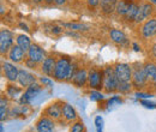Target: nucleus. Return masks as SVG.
Returning <instances> with one entry per match:
<instances>
[{"mask_svg": "<svg viewBox=\"0 0 156 132\" xmlns=\"http://www.w3.org/2000/svg\"><path fill=\"white\" fill-rule=\"evenodd\" d=\"M76 67L72 65L71 60L69 58H59L57 60L55 70H54V78L57 80H70L76 72Z\"/></svg>", "mask_w": 156, "mask_h": 132, "instance_id": "f257e3e1", "label": "nucleus"}, {"mask_svg": "<svg viewBox=\"0 0 156 132\" xmlns=\"http://www.w3.org/2000/svg\"><path fill=\"white\" fill-rule=\"evenodd\" d=\"M118 80L117 76L114 73V67H105L103 70V90L106 93H115L118 91Z\"/></svg>", "mask_w": 156, "mask_h": 132, "instance_id": "f03ea898", "label": "nucleus"}, {"mask_svg": "<svg viewBox=\"0 0 156 132\" xmlns=\"http://www.w3.org/2000/svg\"><path fill=\"white\" fill-rule=\"evenodd\" d=\"M88 87L91 90L98 91L103 89V70L91 69L88 72Z\"/></svg>", "mask_w": 156, "mask_h": 132, "instance_id": "7ed1b4c3", "label": "nucleus"}, {"mask_svg": "<svg viewBox=\"0 0 156 132\" xmlns=\"http://www.w3.org/2000/svg\"><path fill=\"white\" fill-rule=\"evenodd\" d=\"M149 78L144 71V67L143 66H136L135 69H132V85L136 88V89H142L147 85Z\"/></svg>", "mask_w": 156, "mask_h": 132, "instance_id": "20e7f679", "label": "nucleus"}, {"mask_svg": "<svg viewBox=\"0 0 156 132\" xmlns=\"http://www.w3.org/2000/svg\"><path fill=\"white\" fill-rule=\"evenodd\" d=\"M114 73L119 82H131L132 79V67L129 64L119 62L114 66Z\"/></svg>", "mask_w": 156, "mask_h": 132, "instance_id": "39448f33", "label": "nucleus"}, {"mask_svg": "<svg viewBox=\"0 0 156 132\" xmlns=\"http://www.w3.org/2000/svg\"><path fill=\"white\" fill-rule=\"evenodd\" d=\"M42 91V87L40 85L39 83H33L31 85H29L28 88H25V90L23 91V94L20 98V105H28L30 103V101L36 97L37 95Z\"/></svg>", "mask_w": 156, "mask_h": 132, "instance_id": "423d86ee", "label": "nucleus"}, {"mask_svg": "<svg viewBox=\"0 0 156 132\" xmlns=\"http://www.w3.org/2000/svg\"><path fill=\"white\" fill-rule=\"evenodd\" d=\"M2 73L5 76V78L10 82V83H15L18 80V75H20V69L12 62V61H4L2 65Z\"/></svg>", "mask_w": 156, "mask_h": 132, "instance_id": "0eeeda50", "label": "nucleus"}, {"mask_svg": "<svg viewBox=\"0 0 156 132\" xmlns=\"http://www.w3.org/2000/svg\"><path fill=\"white\" fill-rule=\"evenodd\" d=\"M13 46V34L6 29L1 30L0 33V53L7 54L11 47Z\"/></svg>", "mask_w": 156, "mask_h": 132, "instance_id": "6e6552de", "label": "nucleus"}, {"mask_svg": "<svg viewBox=\"0 0 156 132\" xmlns=\"http://www.w3.org/2000/svg\"><path fill=\"white\" fill-rule=\"evenodd\" d=\"M27 55L29 59H31L33 61L37 62V64H42V61L46 59V52L42 47H40L39 45L33 43L29 48V51L27 52Z\"/></svg>", "mask_w": 156, "mask_h": 132, "instance_id": "1a4fd4ad", "label": "nucleus"}, {"mask_svg": "<svg viewBox=\"0 0 156 132\" xmlns=\"http://www.w3.org/2000/svg\"><path fill=\"white\" fill-rule=\"evenodd\" d=\"M62 103L61 102H54V103H51L44 111H43V115L53 119V120H60L62 118Z\"/></svg>", "mask_w": 156, "mask_h": 132, "instance_id": "9d476101", "label": "nucleus"}, {"mask_svg": "<svg viewBox=\"0 0 156 132\" xmlns=\"http://www.w3.org/2000/svg\"><path fill=\"white\" fill-rule=\"evenodd\" d=\"M35 127H36L37 132H54L55 123H54L53 119H51V118H48L46 115H42L36 121Z\"/></svg>", "mask_w": 156, "mask_h": 132, "instance_id": "9b49d317", "label": "nucleus"}, {"mask_svg": "<svg viewBox=\"0 0 156 132\" xmlns=\"http://www.w3.org/2000/svg\"><path fill=\"white\" fill-rule=\"evenodd\" d=\"M154 12V6L150 2H143L139 5L138 12H137L136 17H135V22L136 23H140L144 22L145 19H148Z\"/></svg>", "mask_w": 156, "mask_h": 132, "instance_id": "f8f14e48", "label": "nucleus"}, {"mask_svg": "<svg viewBox=\"0 0 156 132\" xmlns=\"http://www.w3.org/2000/svg\"><path fill=\"white\" fill-rule=\"evenodd\" d=\"M140 35L145 40L156 36V18H150L144 22L140 28Z\"/></svg>", "mask_w": 156, "mask_h": 132, "instance_id": "ddd939ff", "label": "nucleus"}, {"mask_svg": "<svg viewBox=\"0 0 156 132\" xmlns=\"http://www.w3.org/2000/svg\"><path fill=\"white\" fill-rule=\"evenodd\" d=\"M72 84H75L77 88H83L88 85V72L85 69H77L75 75L71 79Z\"/></svg>", "mask_w": 156, "mask_h": 132, "instance_id": "4468645a", "label": "nucleus"}, {"mask_svg": "<svg viewBox=\"0 0 156 132\" xmlns=\"http://www.w3.org/2000/svg\"><path fill=\"white\" fill-rule=\"evenodd\" d=\"M25 54H27V52L23 51L18 45H13V46L11 47V49L9 51V53H7V58H9L12 62L17 64V62H22V61L24 60Z\"/></svg>", "mask_w": 156, "mask_h": 132, "instance_id": "2eb2a0df", "label": "nucleus"}, {"mask_svg": "<svg viewBox=\"0 0 156 132\" xmlns=\"http://www.w3.org/2000/svg\"><path fill=\"white\" fill-rule=\"evenodd\" d=\"M57 60L53 57H47L41 64V71L43 75L47 77H53L54 76V70H55Z\"/></svg>", "mask_w": 156, "mask_h": 132, "instance_id": "dca6fc26", "label": "nucleus"}, {"mask_svg": "<svg viewBox=\"0 0 156 132\" xmlns=\"http://www.w3.org/2000/svg\"><path fill=\"white\" fill-rule=\"evenodd\" d=\"M17 82L20 83V87L28 88L29 85H31L33 83L36 82V76L30 73L29 71H27L24 69H22V70H20V75H18V80Z\"/></svg>", "mask_w": 156, "mask_h": 132, "instance_id": "f3484780", "label": "nucleus"}, {"mask_svg": "<svg viewBox=\"0 0 156 132\" xmlns=\"http://www.w3.org/2000/svg\"><path fill=\"white\" fill-rule=\"evenodd\" d=\"M109 37L114 43H118V45L127 43V37H126L125 33L122 30H119V29H112L109 31Z\"/></svg>", "mask_w": 156, "mask_h": 132, "instance_id": "a211bd4d", "label": "nucleus"}, {"mask_svg": "<svg viewBox=\"0 0 156 132\" xmlns=\"http://www.w3.org/2000/svg\"><path fill=\"white\" fill-rule=\"evenodd\" d=\"M118 0H101L100 1V6H101V11L106 15H111L117 10Z\"/></svg>", "mask_w": 156, "mask_h": 132, "instance_id": "6ab92c4d", "label": "nucleus"}, {"mask_svg": "<svg viewBox=\"0 0 156 132\" xmlns=\"http://www.w3.org/2000/svg\"><path fill=\"white\" fill-rule=\"evenodd\" d=\"M77 112L76 109L69 105V103H64L62 106V118L66 120V121H75L77 119Z\"/></svg>", "mask_w": 156, "mask_h": 132, "instance_id": "aec40b11", "label": "nucleus"}, {"mask_svg": "<svg viewBox=\"0 0 156 132\" xmlns=\"http://www.w3.org/2000/svg\"><path fill=\"white\" fill-rule=\"evenodd\" d=\"M22 94H23V89L16 85L15 83H10L6 88V95L10 98H17L18 96H22Z\"/></svg>", "mask_w": 156, "mask_h": 132, "instance_id": "412c9836", "label": "nucleus"}, {"mask_svg": "<svg viewBox=\"0 0 156 132\" xmlns=\"http://www.w3.org/2000/svg\"><path fill=\"white\" fill-rule=\"evenodd\" d=\"M16 45H18L23 51L28 52L29 48H30V46H31L33 43H31V41H30V37H29V36L22 34V35H18L17 38H16Z\"/></svg>", "mask_w": 156, "mask_h": 132, "instance_id": "4be33fe9", "label": "nucleus"}, {"mask_svg": "<svg viewBox=\"0 0 156 132\" xmlns=\"http://www.w3.org/2000/svg\"><path fill=\"white\" fill-rule=\"evenodd\" d=\"M130 5H131V1L130 0H120L118 1V5H117V13L119 16H126L129 9H130Z\"/></svg>", "mask_w": 156, "mask_h": 132, "instance_id": "5701e85b", "label": "nucleus"}, {"mask_svg": "<svg viewBox=\"0 0 156 132\" xmlns=\"http://www.w3.org/2000/svg\"><path fill=\"white\" fill-rule=\"evenodd\" d=\"M138 9H139V5L136 4V2H133V1H131L130 9H129V11H127V13L125 16V19L135 22V17H136L137 12H138Z\"/></svg>", "mask_w": 156, "mask_h": 132, "instance_id": "b1692460", "label": "nucleus"}, {"mask_svg": "<svg viewBox=\"0 0 156 132\" xmlns=\"http://www.w3.org/2000/svg\"><path fill=\"white\" fill-rule=\"evenodd\" d=\"M122 103V100L119 97V96H113L112 98H109L108 101H107V103H106V108H107V111H111V109H113V108H115L118 106H120Z\"/></svg>", "mask_w": 156, "mask_h": 132, "instance_id": "393cba45", "label": "nucleus"}, {"mask_svg": "<svg viewBox=\"0 0 156 132\" xmlns=\"http://www.w3.org/2000/svg\"><path fill=\"white\" fill-rule=\"evenodd\" d=\"M132 82H119V85H118V91L120 94H127L131 91L132 89Z\"/></svg>", "mask_w": 156, "mask_h": 132, "instance_id": "a878e982", "label": "nucleus"}, {"mask_svg": "<svg viewBox=\"0 0 156 132\" xmlns=\"http://www.w3.org/2000/svg\"><path fill=\"white\" fill-rule=\"evenodd\" d=\"M143 67H144V71H145V73H147L149 79H151L156 75V65L154 62H147Z\"/></svg>", "mask_w": 156, "mask_h": 132, "instance_id": "bb28decb", "label": "nucleus"}, {"mask_svg": "<svg viewBox=\"0 0 156 132\" xmlns=\"http://www.w3.org/2000/svg\"><path fill=\"white\" fill-rule=\"evenodd\" d=\"M65 27H67V28H70V29H72V30H78V31H80V30H88V25H84V24H77V23H67V24H64Z\"/></svg>", "mask_w": 156, "mask_h": 132, "instance_id": "cd10ccee", "label": "nucleus"}, {"mask_svg": "<svg viewBox=\"0 0 156 132\" xmlns=\"http://www.w3.org/2000/svg\"><path fill=\"white\" fill-rule=\"evenodd\" d=\"M70 132H84V124L83 121H75L71 126Z\"/></svg>", "mask_w": 156, "mask_h": 132, "instance_id": "c85d7f7f", "label": "nucleus"}, {"mask_svg": "<svg viewBox=\"0 0 156 132\" xmlns=\"http://www.w3.org/2000/svg\"><path fill=\"white\" fill-rule=\"evenodd\" d=\"M40 83H41L43 87L49 88V89H52V88H53V85H54L53 80H52L49 77H40Z\"/></svg>", "mask_w": 156, "mask_h": 132, "instance_id": "c756f323", "label": "nucleus"}, {"mask_svg": "<svg viewBox=\"0 0 156 132\" xmlns=\"http://www.w3.org/2000/svg\"><path fill=\"white\" fill-rule=\"evenodd\" d=\"M103 98H105V96H103V94L101 91L91 90V93H90V100L91 101H102Z\"/></svg>", "mask_w": 156, "mask_h": 132, "instance_id": "7c9ffc66", "label": "nucleus"}, {"mask_svg": "<svg viewBox=\"0 0 156 132\" xmlns=\"http://www.w3.org/2000/svg\"><path fill=\"white\" fill-rule=\"evenodd\" d=\"M95 127H96V132L103 131V118L98 115L95 118Z\"/></svg>", "mask_w": 156, "mask_h": 132, "instance_id": "2f4dec72", "label": "nucleus"}, {"mask_svg": "<svg viewBox=\"0 0 156 132\" xmlns=\"http://www.w3.org/2000/svg\"><path fill=\"white\" fill-rule=\"evenodd\" d=\"M24 64H25V66H27L28 69H31V70H35V69H36V66H37V62L33 61V60H31V59H29V58H27V59L24 60Z\"/></svg>", "mask_w": 156, "mask_h": 132, "instance_id": "473e14b6", "label": "nucleus"}, {"mask_svg": "<svg viewBox=\"0 0 156 132\" xmlns=\"http://www.w3.org/2000/svg\"><path fill=\"white\" fill-rule=\"evenodd\" d=\"M140 103L145 107V108H150V109H155L156 108V105L154 102H150V101H148V100H140Z\"/></svg>", "mask_w": 156, "mask_h": 132, "instance_id": "72a5a7b5", "label": "nucleus"}, {"mask_svg": "<svg viewBox=\"0 0 156 132\" xmlns=\"http://www.w3.org/2000/svg\"><path fill=\"white\" fill-rule=\"evenodd\" d=\"M100 1L101 0H87V4H88V6L90 9H95L100 5Z\"/></svg>", "mask_w": 156, "mask_h": 132, "instance_id": "f704fd0d", "label": "nucleus"}, {"mask_svg": "<svg viewBox=\"0 0 156 132\" xmlns=\"http://www.w3.org/2000/svg\"><path fill=\"white\" fill-rule=\"evenodd\" d=\"M136 97L137 98H140V100H144V98H150V97H153V95L143 94V93H136Z\"/></svg>", "mask_w": 156, "mask_h": 132, "instance_id": "c9c22d12", "label": "nucleus"}, {"mask_svg": "<svg viewBox=\"0 0 156 132\" xmlns=\"http://www.w3.org/2000/svg\"><path fill=\"white\" fill-rule=\"evenodd\" d=\"M0 108H7V100L4 96L0 98Z\"/></svg>", "mask_w": 156, "mask_h": 132, "instance_id": "e433bc0d", "label": "nucleus"}, {"mask_svg": "<svg viewBox=\"0 0 156 132\" xmlns=\"http://www.w3.org/2000/svg\"><path fill=\"white\" fill-rule=\"evenodd\" d=\"M66 1H67V0H54V4L58 5V6H61V5L66 4Z\"/></svg>", "mask_w": 156, "mask_h": 132, "instance_id": "4c0bfd02", "label": "nucleus"}, {"mask_svg": "<svg viewBox=\"0 0 156 132\" xmlns=\"http://www.w3.org/2000/svg\"><path fill=\"white\" fill-rule=\"evenodd\" d=\"M132 47H133V51H135V52H139V51H140V47L137 45L136 42H135V43H132Z\"/></svg>", "mask_w": 156, "mask_h": 132, "instance_id": "58836bf2", "label": "nucleus"}, {"mask_svg": "<svg viewBox=\"0 0 156 132\" xmlns=\"http://www.w3.org/2000/svg\"><path fill=\"white\" fill-rule=\"evenodd\" d=\"M52 31H53L54 34H59V33H61V29H60L59 27H54V28L52 29Z\"/></svg>", "mask_w": 156, "mask_h": 132, "instance_id": "ea45409f", "label": "nucleus"}, {"mask_svg": "<svg viewBox=\"0 0 156 132\" xmlns=\"http://www.w3.org/2000/svg\"><path fill=\"white\" fill-rule=\"evenodd\" d=\"M20 27L23 29V30H25V31H29V28H28V25H25V24H23V23H20Z\"/></svg>", "mask_w": 156, "mask_h": 132, "instance_id": "a19ab883", "label": "nucleus"}, {"mask_svg": "<svg viewBox=\"0 0 156 132\" xmlns=\"http://www.w3.org/2000/svg\"><path fill=\"white\" fill-rule=\"evenodd\" d=\"M151 53H153L154 57H156V43L153 46V48H151Z\"/></svg>", "mask_w": 156, "mask_h": 132, "instance_id": "79ce46f5", "label": "nucleus"}, {"mask_svg": "<svg viewBox=\"0 0 156 132\" xmlns=\"http://www.w3.org/2000/svg\"><path fill=\"white\" fill-rule=\"evenodd\" d=\"M150 80H151V82H153V83H154V84H155V85H156V75L154 76V77H153V78H151Z\"/></svg>", "mask_w": 156, "mask_h": 132, "instance_id": "37998d69", "label": "nucleus"}, {"mask_svg": "<svg viewBox=\"0 0 156 132\" xmlns=\"http://www.w3.org/2000/svg\"><path fill=\"white\" fill-rule=\"evenodd\" d=\"M33 1H35V2H41V1H43V0H33Z\"/></svg>", "mask_w": 156, "mask_h": 132, "instance_id": "c03bdc74", "label": "nucleus"}, {"mask_svg": "<svg viewBox=\"0 0 156 132\" xmlns=\"http://www.w3.org/2000/svg\"><path fill=\"white\" fill-rule=\"evenodd\" d=\"M151 1H154V2H155V4H156V0H151Z\"/></svg>", "mask_w": 156, "mask_h": 132, "instance_id": "a18cd8bd", "label": "nucleus"}]
</instances>
